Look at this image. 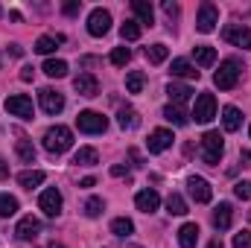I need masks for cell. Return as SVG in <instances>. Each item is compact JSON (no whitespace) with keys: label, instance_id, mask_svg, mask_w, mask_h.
I'll use <instances>...</instances> for the list:
<instances>
[{"label":"cell","instance_id":"1","mask_svg":"<svg viewBox=\"0 0 251 248\" xmlns=\"http://www.w3.org/2000/svg\"><path fill=\"white\" fill-rule=\"evenodd\" d=\"M70 146H73V131L67 125H50L44 131V149L50 155H64Z\"/></svg>","mask_w":251,"mask_h":248},{"label":"cell","instance_id":"2","mask_svg":"<svg viewBox=\"0 0 251 248\" xmlns=\"http://www.w3.org/2000/svg\"><path fill=\"white\" fill-rule=\"evenodd\" d=\"M240 73H243V64L237 62V59H225V62L219 64V70L213 73V85L219 91H234L237 82H240Z\"/></svg>","mask_w":251,"mask_h":248},{"label":"cell","instance_id":"3","mask_svg":"<svg viewBox=\"0 0 251 248\" xmlns=\"http://www.w3.org/2000/svg\"><path fill=\"white\" fill-rule=\"evenodd\" d=\"M222 152H225L222 134L219 131H204V137H201V161L207 167H216L219 158H222Z\"/></svg>","mask_w":251,"mask_h":248},{"label":"cell","instance_id":"4","mask_svg":"<svg viewBox=\"0 0 251 248\" xmlns=\"http://www.w3.org/2000/svg\"><path fill=\"white\" fill-rule=\"evenodd\" d=\"M76 128L85 131V134H102V131L108 128V117H102L100 111H79Z\"/></svg>","mask_w":251,"mask_h":248},{"label":"cell","instance_id":"5","mask_svg":"<svg viewBox=\"0 0 251 248\" xmlns=\"http://www.w3.org/2000/svg\"><path fill=\"white\" fill-rule=\"evenodd\" d=\"M190 117H193L196 123H210V120L216 117V97H213V94H199Z\"/></svg>","mask_w":251,"mask_h":248},{"label":"cell","instance_id":"6","mask_svg":"<svg viewBox=\"0 0 251 248\" xmlns=\"http://www.w3.org/2000/svg\"><path fill=\"white\" fill-rule=\"evenodd\" d=\"M6 111H9L12 117L32 120V114H35V105H32V99H29L26 94H15V97H9V99H6Z\"/></svg>","mask_w":251,"mask_h":248},{"label":"cell","instance_id":"7","mask_svg":"<svg viewBox=\"0 0 251 248\" xmlns=\"http://www.w3.org/2000/svg\"><path fill=\"white\" fill-rule=\"evenodd\" d=\"M222 38L234 47H243V50H251V29L246 24H228L222 29Z\"/></svg>","mask_w":251,"mask_h":248},{"label":"cell","instance_id":"8","mask_svg":"<svg viewBox=\"0 0 251 248\" xmlns=\"http://www.w3.org/2000/svg\"><path fill=\"white\" fill-rule=\"evenodd\" d=\"M219 24V9L213 3H201L199 6V15H196V29L199 32H213Z\"/></svg>","mask_w":251,"mask_h":248},{"label":"cell","instance_id":"9","mask_svg":"<svg viewBox=\"0 0 251 248\" xmlns=\"http://www.w3.org/2000/svg\"><path fill=\"white\" fill-rule=\"evenodd\" d=\"M108 29H111V12H108V9H94V12L88 15V32H91L94 38H102Z\"/></svg>","mask_w":251,"mask_h":248},{"label":"cell","instance_id":"10","mask_svg":"<svg viewBox=\"0 0 251 248\" xmlns=\"http://www.w3.org/2000/svg\"><path fill=\"white\" fill-rule=\"evenodd\" d=\"M38 207L44 210V216H50V219H56V216L62 213V193H59L56 187H50V190H44V193L38 196Z\"/></svg>","mask_w":251,"mask_h":248},{"label":"cell","instance_id":"11","mask_svg":"<svg viewBox=\"0 0 251 248\" xmlns=\"http://www.w3.org/2000/svg\"><path fill=\"white\" fill-rule=\"evenodd\" d=\"M38 102H41V108L47 114H62L64 111V97L59 91H53V88H41L38 91Z\"/></svg>","mask_w":251,"mask_h":248},{"label":"cell","instance_id":"12","mask_svg":"<svg viewBox=\"0 0 251 248\" xmlns=\"http://www.w3.org/2000/svg\"><path fill=\"white\" fill-rule=\"evenodd\" d=\"M187 190H190V196H193V201H199V204H207V201L213 198V187L207 184L201 175H190Z\"/></svg>","mask_w":251,"mask_h":248},{"label":"cell","instance_id":"13","mask_svg":"<svg viewBox=\"0 0 251 248\" xmlns=\"http://www.w3.org/2000/svg\"><path fill=\"white\" fill-rule=\"evenodd\" d=\"M173 131L170 128H155L152 134H149V140H146V149L152 152V155H161V152H167L170 146H173Z\"/></svg>","mask_w":251,"mask_h":248},{"label":"cell","instance_id":"14","mask_svg":"<svg viewBox=\"0 0 251 248\" xmlns=\"http://www.w3.org/2000/svg\"><path fill=\"white\" fill-rule=\"evenodd\" d=\"M38 234H41V219H35V216H24L18 222V228H15V237L21 243H32Z\"/></svg>","mask_w":251,"mask_h":248},{"label":"cell","instance_id":"15","mask_svg":"<svg viewBox=\"0 0 251 248\" xmlns=\"http://www.w3.org/2000/svg\"><path fill=\"white\" fill-rule=\"evenodd\" d=\"M73 88H76L79 97H97V94H100V82H97L94 73H79V76L73 79Z\"/></svg>","mask_w":251,"mask_h":248},{"label":"cell","instance_id":"16","mask_svg":"<svg viewBox=\"0 0 251 248\" xmlns=\"http://www.w3.org/2000/svg\"><path fill=\"white\" fill-rule=\"evenodd\" d=\"M134 204H137V210H143V213H155V210L161 207V196H158V190H140V193L134 196Z\"/></svg>","mask_w":251,"mask_h":248},{"label":"cell","instance_id":"17","mask_svg":"<svg viewBox=\"0 0 251 248\" xmlns=\"http://www.w3.org/2000/svg\"><path fill=\"white\" fill-rule=\"evenodd\" d=\"M231 222H234V207H231L228 201L216 204V210H213V228H216V231H228Z\"/></svg>","mask_w":251,"mask_h":248},{"label":"cell","instance_id":"18","mask_svg":"<svg viewBox=\"0 0 251 248\" xmlns=\"http://www.w3.org/2000/svg\"><path fill=\"white\" fill-rule=\"evenodd\" d=\"M131 12L137 15V24H140V26H143V24H146V26L155 24V9H152L149 0H134V3H131Z\"/></svg>","mask_w":251,"mask_h":248},{"label":"cell","instance_id":"19","mask_svg":"<svg viewBox=\"0 0 251 248\" xmlns=\"http://www.w3.org/2000/svg\"><path fill=\"white\" fill-rule=\"evenodd\" d=\"M196 243H199V225H196V222L181 225V228H178V246L181 248H196Z\"/></svg>","mask_w":251,"mask_h":248},{"label":"cell","instance_id":"20","mask_svg":"<svg viewBox=\"0 0 251 248\" xmlns=\"http://www.w3.org/2000/svg\"><path fill=\"white\" fill-rule=\"evenodd\" d=\"M173 76H178V79H199L201 73L196 70V64H190L187 59H173Z\"/></svg>","mask_w":251,"mask_h":248},{"label":"cell","instance_id":"21","mask_svg":"<svg viewBox=\"0 0 251 248\" xmlns=\"http://www.w3.org/2000/svg\"><path fill=\"white\" fill-rule=\"evenodd\" d=\"M222 125H225V131H237L243 125V114H240L237 105H225L222 108Z\"/></svg>","mask_w":251,"mask_h":248},{"label":"cell","instance_id":"22","mask_svg":"<svg viewBox=\"0 0 251 248\" xmlns=\"http://www.w3.org/2000/svg\"><path fill=\"white\" fill-rule=\"evenodd\" d=\"M193 59H196L199 67H210V64L216 62V50L207 47V44H199V47H193Z\"/></svg>","mask_w":251,"mask_h":248},{"label":"cell","instance_id":"23","mask_svg":"<svg viewBox=\"0 0 251 248\" xmlns=\"http://www.w3.org/2000/svg\"><path fill=\"white\" fill-rule=\"evenodd\" d=\"M62 41H64L62 35H41V38L35 41V47H32V50H35V53H41V56H50Z\"/></svg>","mask_w":251,"mask_h":248},{"label":"cell","instance_id":"24","mask_svg":"<svg viewBox=\"0 0 251 248\" xmlns=\"http://www.w3.org/2000/svg\"><path fill=\"white\" fill-rule=\"evenodd\" d=\"M44 178H47V175H44L41 170H26V173H21V175H18V184L24 187V190H32V187L44 184Z\"/></svg>","mask_w":251,"mask_h":248},{"label":"cell","instance_id":"25","mask_svg":"<svg viewBox=\"0 0 251 248\" xmlns=\"http://www.w3.org/2000/svg\"><path fill=\"white\" fill-rule=\"evenodd\" d=\"M117 123H120V128H123V131H134V128L140 125V114H137L134 108H120Z\"/></svg>","mask_w":251,"mask_h":248},{"label":"cell","instance_id":"26","mask_svg":"<svg viewBox=\"0 0 251 248\" xmlns=\"http://www.w3.org/2000/svg\"><path fill=\"white\" fill-rule=\"evenodd\" d=\"M15 152H18V158H21L24 164H35V146H32L29 137H21V140L15 143Z\"/></svg>","mask_w":251,"mask_h":248},{"label":"cell","instance_id":"27","mask_svg":"<svg viewBox=\"0 0 251 248\" xmlns=\"http://www.w3.org/2000/svg\"><path fill=\"white\" fill-rule=\"evenodd\" d=\"M97 161H100V155H97L94 146H82V149L73 155V164H76V167H94Z\"/></svg>","mask_w":251,"mask_h":248},{"label":"cell","instance_id":"28","mask_svg":"<svg viewBox=\"0 0 251 248\" xmlns=\"http://www.w3.org/2000/svg\"><path fill=\"white\" fill-rule=\"evenodd\" d=\"M167 94H170V99H173L176 105H181V102H187L190 99L193 91H190L187 85H181V82H170V85H167Z\"/></svg>","mask_w":251,"mask_h":248},{"label":"cell","instance_id":"29","mask_svg":"<svg viewBox=\"0 0 251 248\" xmlns=\"http://www.w3.org/2000/svg\"><path fill=\"white\" fill-rule=\"evenodd\" d=\"M164 120H170L173 125H187L190 123V117L184 114V108H181V105H173V102L164 108Z\"/></svg>","mask_w":251,"mask_h":248},{"label":"cell","instance_id":"30","mask_svg":"<svg viewBox=\"0 0 251 248\" xmlns=\"http://www.w3.org/2000/svg\"><path fill=\"white\" fill-rule=\"evenodd\" d=\"M167 213H173V216H184V213H187V201H184L181 193H170V198H167Z\"/></svg>","mask_w":251,"mask_h":248},{"label":"cell","instance_id":"31","mask_svg":"<svg viewBox=\"0 0 251 248\" xmlns=\"http://www.w3.org/2000/svg\"><path fill=\"white\" fill-rule=\"evenodd\" d=\"M41 70H44L50 79H62V76H67V62H62V59H47Z\"/></svg>","mask_w":251,"mask_h":248},{"label":"cell","instance_id":"32","mask_svg":"<svg viewBox=\"0 0 251 248\" xmlns=\"http://www.w3.org/2000/svg\"><path fill=\"white\" fill-rule=\"evenodd\" d=\"M167 56H170V47H167V44H152V47H146V62L149 64L167 62Z\"/></svg>","mask_w":251,"mask_h":248},{"label":"cell","instance_id":"33","mask_svg":"<svg viewBox=\"0 0 251 248\" xmlns=\"http://www.w3.org/2000/svg\"><path fill=\"white\" fill-rule=\"evenodd\" d=\"M140 32H143V26L137 24V18H128L123 26H120V35H123V41H137V38H140Z\"/></svg>","mask_w":251,"mask_h":248},{"label":"cell","instance_id":"34","mask_svg":"<svg viewBox=\"0 0 251 248\" xmlns=\"http://www.w3.org/2000/svg\"><path fill=\"white\" fill-rule=\"evenodd\" d=\"M18 213V198L9 193H0V219H9Z\"/></svg>","mask_w":251,"mask_h":248},{"label":"cell","instance_id":"35","mask_svg":"<svg viewBox=\"0 0 251 248\" xmlns=\"http://www.w3.org/2000/svg\"><path fill=\"white\" fill-rule=\"evenodd\" d=\"M111 234H114V237H131V234H134V222H131V219H126V216H120V219H114V222H111Z\"/></svg>","mask_w":251,"mask_h":248},{"label":"cell","instance_id":"36","mask_svg":"<svg viewBox=\"0 0 251 248\" xmlns=\"http://www.w3.org/2000/svg\"><path fill=\"white\" fill-rule=\"evenodd\" d=\"M143 85H146V76H143L140 70H131V73L126 76V91H128V94H140Z\"/></svg>","mask_w":251,"mask_h":248},{"label":"cell","instance_id":"37","mask_svg":"<svg viewBox=\"0 0 251 248\" xmlns=\"http://www.w3.org/2000/svg\"><path fill=\"white\" fill-rule=\"evenodd\" d=\"M102 210H105V201H102L100 196H91V198L85 201V216L97 219V216H102Z\"/></svg>","mask_w":251,"mask_h":248},{"label":"cell","instance_id":"38","mask_svg":"<svg viewBox=\"0 0 251 248\" xmlns=\"http://www.w3.org/2000/svg\"><path fill=\"white\" fill-rule=\"evenodd\" d=\"M131 59V50L128 47H114V53H111V64H117V67H126Z\"/></svg>","mask_w":251,"mask_h":248},{"label":"cell","instance_id":"39","mask_svg":"<svg viewBox=\"0 0 251 248\" xmlns=\"http://www.w3.org/2000/svg\"><path fill=\"white\" fill-rule=\"evenodd\" d=\"M234 193H237V198L249 201L251 198V181H237V184H234Z\"/></svg>","mask_w":251,"mask_h":248},{"label":"cell","instance_id":"40","mask_svg":"<svg viewBox=\"0 0 251 248\" xmlns=\"http://www.w3.org/2000/svg\"><path fill=\"white\" fill-rule=\"evenodd\" d=\"M234 248H251V231L234 234Z\"/></svg>","mask_w":251,"mask_h":248},{"label":"cell","instance_id":"41","mask_svg":"<svg viewBox=\"0 0 251 248\" xmlns=\"http://www.w3.org/2000/svg\"><path fill=\"white\" fill-rule=\"evenodd\" d=\"M164 12H167L170 18H178V12H181V9H178V3H173V0H167V3H164Z\"/></svg>","mask_w":251,"mask_h":248},{"label":"cell","instance_id":"42","mask_svg":"<svg viewBox=\"0 0 251 248\" xmlns=\"http://www.w3.org/2000/svg\"><path fill=\"white\" fill-rule=\"evenodd\" d=\"M82 9V3L79 0H70V3H64V15H76Z\"/></svg>","mask_w":251,"mask_h":248},{"label":"cell","instance_id":"43","mask_svg":"<svg viewBox=\"0 0 251 248\" xmlns=\"http://www.w3.org/2000/svg\"><path fill=\"white\" fill-rule=\"evenodd\" d=\"M32 76H35L32 67H24V70H21V79H24V82H32Z\"/></svg>","mask_w":251,"mask_h":248},{"label":"cell","instance_id":"44","mask_svg":"<svg viewBox=\"0 0 251 248\" xmlns=\"http://www.w3.org/2000/svg\"><path fill=\"white\" fill-rule=\"evenodd\" d=\"M6 178H9V164L0 158V181H6Z\"/></svg>","mask_w":251,"mask_h":248},{"label":"cell","instance_id":"45","mask_svg":"<svg viewBox=\"0 0 251 248\" xmlns=\"http://www.w3.org/2000/svg\"><path fill=\"white\" fill-rule=\"evenodd\" d=\"M240 161H243V167H251V152H249V149H243V152H240Z\"/></svg>","mask_w":251,"mask_h":248},{"label":"cell","instance_id":"46","mask_svg":"<svg viewBox=\"0 0 251 248\" xmlns=\"http://www.w3.org/2000/svg\"><path fill=\"white\" fill-rule=\"evenodd\" d=\"M111 175H114V178H123V175H126V167H120V164H117V167H111Z\"/></svg>","mask_w":251,"mask_h":248},{"label":"cell","instance_id":"47","mask_svg":"<svg viewBox=\"0 0 251 248\" xmlns=\"http://www.w3.org/2000/svg\"><path fill=\"white\" fill-rule=\"evenodd\" d=\"M128 158H131V161H134V167H143V161H140V155H137V152H134V149H128Z\"/></svg>","mask_w":251,"mask_h":248},{"label":"cell","instance_id":"48","mask_svg":"<svg viewBox=\"0 0 251 248\" xmlns=\"http://www.w3.org/2000/svg\"><path fill=\"white\" fill-rule=\"evenodd\" d=\"M9 53H12V56H24V47H18V44H9Z\"/></svg>","mask_w":251,"mask_h":248},{"label":"cell","instance_id":"49","mask_svg":"<svg viewBox=\"0 0 251 248\" xmlns=\"http://www.w3.org/2000/svg\"><path fill=\"white\" fill-rule=\"evenodd\" d=\"M97 184V181H94V178H91V175H88V178H82V181H79V187H94Z\"/></svg>","mask_w":251,"mask_h":248},{"label":"cell","instance_id":"50","mask_svg":"<svg viewBox=\"0 0 251 248\" xmlns=\"http://www.w3.org/2000/svg\"><path fill=\"white\" fill-rule=\"evenodd\" d=\"M207 248H222V243H219V240H213V243H210Z\"/></svg>","mask_w":251,"mask_h":248},{"label":"cell","instance_id":"51","mask_svg":"<svg viewBox=\"0 0 251 248\" xmlns=\"http://www.w3.org/2000/svg\"><path fill=\"white\" fill-rule=\"evenodd\" d=\"M50 248H64V246H59V243H50Z\"/></svg>","mask_w":251,"mask_h":248},{"label":"cell","instance_id":"52","mask_svg":"<svg viewBox=\"0 0 251 248\" xmlns=\"http://www.w3.org/2000/svg\"><path fill=\"white\" fill-rule=\"evenodd\" d=\"M0 64H3V62H0Z\"/></svg>","mask_w":251,"mask_h":248},{"label":"cell","instance_id":"53","mask_svg":"<svg viewBox=\"0 0 251 248\" xmlns=\"http://www.w3.org/2000/svg\"><path fill=\"white\" fill-rule=\"evenodd\" d=\"M249 134H251V131H249Z\"/></svg>","mask_w":251,"mask_h":248}]
</instances>
